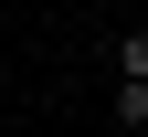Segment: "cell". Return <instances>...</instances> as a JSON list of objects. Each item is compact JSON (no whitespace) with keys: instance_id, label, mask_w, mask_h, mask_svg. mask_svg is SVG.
I'll use <instances>...</instances> for the list:
<instances>
[{"instance_id":"cell-2","label":"cell","mask_w":148,"mask_h":137,"mask_svg":"<svg viewBox=\"0 0 148 137\" xmlns=\"http://www.w3.org/2000/svg\"><path fill=\"white\" fill-rule=\"evenodd\" d=\"M116 74H148V21H138V32H116Z\"/></svg>"},{"instance_id":"cell-1","label":"cell","mask_w":148,"mask_h":137,"mask_svg":"<svg viewBox=\"0 0 148 137\" xmlns=\"http://www.w3.org/2000/svg\"><path fill=\"white\" fill-rule=\"evenodd\" d=\"M106 116H116V127H148V74H116V95H106Z\"/></svg>"},{"instance_id":"cell-3","label":"cell","mask_w":148,"mask_h":137,"mask_svg":"<svg viewBox=\"0 0 148 137\" xmlns=\"http://www.w3.org/2000/svg\"><path fill=\"white\" fill-rule=\"evenodd\" d=\"M0 95H11V63H0Z\"/></svg>"}]
</instances>
